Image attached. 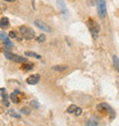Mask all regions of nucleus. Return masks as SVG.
<instances>
[{"mask_svg": "<svg viewBox=\"0 0 119 126\" xmlns=\"http://www.w3.org/2000/svg\"><path fill=\"white\" fill-rule=\"evenodd\" d=\"M18 32L23 36V38H25L27 40H32L34 37H36V33L33 31L31 28L25 27V25H22V27L18 28Z\"/></svg>", "mask_w": 119, "mask_h": 126, "instance_id": "f257e3e1", "label": "nucleus"}, {"mask_svg": "<svg viewBox=\"0 0 119 126\" xmlns=\"http://www.w3.org/2000/svg\"><path fill=\"white\" fill-rule=\"evenodd\" d=\"M87 27H88L89 31L92 33V37L94 39H96L97 36H99V29H100L99 24H97L96 22H94L92 19H88V20H87Z\"/></svg>", "mask_w": 119, "mask_h": 126, "instance_id": "f03ea898", "label": "nucleus"}, {"mask_svg": "<svg viewBox=\"0 0 119 126\" xmlns=\"http://www.w3.org/2000/svg\"><path fill=\"white\" fill-rule=\"evenodd\" d=\"M97 14L101 19L106 16V2L105 0H97Z\"/></svg>", "mask_w": 119, "mask_h": 126, "instance_id": "7ed1b4c3", "label": "nucleus"}, {"mask_svg": "<svg viewBox=\"0 0 119 126\" xmlns=\"http://www.w3.org/2000/svg\"><path fill=\"white\" fill-rule=\"evenodd\" d=\"M96 109H97V110H104L105 112L108 111V113L110 115V119H113L114 116H116V113H114V111H113V109L110 106H108L106 103H101V104H99V106L96 107Z\"/></svg>", "mask_w": 119, "mask_h": 126, "instance_id": "20e7f679", "label": "nucleus"}, {"mask_svg": "<svg viewBox=\"0 0 119 126\" xmlns=\"http://www.w3.org/2000/svg\"><path fill=\"white\" fill-rule=\"evenodd\" d=\"M0 40L6 45V48H8V49H10V48L14 46L13 42L9 40V34H7V33H5V32H0Z\"/></svg>", "mask_w": 119, "mask_h": 126, "instance_id": "39448f33", "label": "nucleus"}, {"mask_svg": "<svg viewBox=\"0 0 119 126\" xmlns=\"http://www.w3.org/2000/svg\"><path fill=\"white\" fill-rule=\"evenodd\" d=\"M9 98H10V100L13 101L14 103H20L22 99H24V95L21 93L20 91H15V92H13L9 95Z\"/></svg>", "mask_w": 119, "mask_h": 126, "instance_id": "423d86ee", "label": "nucleus"}, {"mask_svg": "<svg viewBox=\"0 0 119 126\" xmlns=\"http://www.w3.org/2000/svg\"><path fill=\"white\" fill-rule=\"evenodd\" d=\"M34 25H36L37 28H39L40 30L45 31V32H50V31H52V30H50V28L48 27L46 23H44L42 21H39V20L34 21Z\"/></svg>", "mask_w": 119, "mask_h": 126, "instance_id": "0eeeda50", "label": "nucleus"}, {"mask_svg": "<svg viewBox=\"0 0 119 126\" xmlns=\"http://www.w3.org/2000/svg\"><path fill=\"white\" fill-rule=\"evenodd\" d=\"M39 81H40V76L38 73L32 75V76H29L27 78V83L29 85H37Z\"/></svg>", "mask_w": 119, "mask_h": 126, "instance_id": "6e6552de", "label": "nucleus"}, {"mask_svg": "<svg viewBox=\"0 0 119 126\" xmlns=\"http://www.w3.org/2000/svg\"><path fill=\"white\" fill-rule=\"evenodd\" d=\"M9 27V20L7 19V17H2L1 20H0V28L2 29V30H5L7 28Z\"/></svg>", "mask_w": 119, "mask_h": 126, "instance_id": "1a4fd4ad", "label": "nucleus"}, {"mask_svg": "<svg viewBox=\"0 0 119 126\" xmlns=\"http://www.w3.org/2000/svg\"><path fill=\"white\" fill-rule=\"evenodd\" d=\"M1 91V98H2V102H4V104L6 107H9V102H8V100H7V94H6V89L5 88H1L0 89Z\"/></svg>", "mask_w": 119, "mask_h": 126, "instance_id": "9d476101", "label": "nucleus"}, {"mask_svg": "<svg viewBox=\"0 0 119 126\" xmlns=\"http://www.w3.org/2000/svg\"><path fill=\"white\" fill-rule=\"evenodd\" d=\"M13 61L14 62H17V63H25V62H27V60L25 59V57H22V56L16 55V54H14Z\"/></svg>", "mask_w": 119, "mask_h": 126, "instance_id": "9b49d317", "label": "nucleus"}, {"mask_svg": "<svg viewBox=\"0 0 119 126\" xmlns=\"http://www.w3.org/2000/svg\"><path fill=\"white\" fill-rule=\"evenodd\" d=\"M23 71H30V70H32L33 69V64H31V63H23V65H22V68H21Z\"/></svg>", "mask_w": 119, "mask_h": 126, "instance_id": "f8f14e48", "label": "nucleus"}, {"mask_svg": "<svg viewBox=\"0 0 119 126\" xmlns=\"http://www.w3.org/2000/svg\"><path fill=\"white\" fill-rule=\"evenodd\" d=\"M68 69H69L68 65H54L53 66V70H55V71H65Z\"/></svg>", "mask_w": 119, "mask_h": 126, "instance_id": "ddd939ff", "label": "nucleus"}, {"mask_svg": "<svg viewBox=\"0 0 119 126\" xmlns=\"http://www.w3.org/2000/svg\"><path fill=\"white\" fill-rule=\"evenodd\" d=\"M4 54H5V57H6L7 60H10L13 61V57H14V54L12 52H9V49L7 48L6 51H4Z\"/></svg>", "mask_w": 119, "mask_h": 126, "instance_id": "4468645a", "label": "nucleus"}, {"mask_svg": "<svg viewBox=\"0 0 119 126\" xmlns=\"http://www.w3.org/2000/svg\"><path fill=\"white\" fill-rule=\"evenodd\" d=\"M25 56L36 57V59H38V60H40V59H41V55H39V54H37V53H34V52H25Z\"/></svg>", "mask_w": 119, "mask_h": 126, "instance_id": "2eb2a0df", "label": "nucleus"}, {"mask_svg": "<svg viewBox=\"0 0 119 126\" xmlns=\"http://www.w3.org/2000/svg\"><path fill=\"white\" fill-rule=\"evenodd\" d=\"M112 60H113V65L116 68V70L119 72V59H118V56H117V55H113Z\"/></svg>", "mask_w": 119, "mask_h": 126, "instance_id": "dca6fc26", "label": "nucleus"}, {"mask_svg": "<svg viewBox=\"0 0 119 126\" xmlns=\"http://www.w3.org/2000/svg\"><path fill=\"white\" fill-rule=\"evenodd\" d=\"M85 125H93V126H95V125H99V123H97V120H94V119H91V120H87L85 121Z\"/></svg>", "mask_w": 119, "mask_h": 126, "instance_id": "f3484780", "label": "nucleus"}, {"mask_svg": "<svg viewBox=\"0 0 119 126\" xmlns=\"http://www.w3.org/2000/svg\"><path fill=\"white\" fill-rule=\"evenodd\" d=\"M76 109H77V106L72 104V106H70L68 109H66V112H68V113H73L74 111H76Z\"/></svg>", "mask_w": 119, "mask_h": 126, "instance_id": "a211bd4d", "label": "nucleus"}, {"mask_svg": "<svg viewBox=\"0 0 119 126\" xmlns=\"http://www.w3.org/2000/svg\"><path fill=\"white\" fill-rule=\"evenodd\" d=\"M21 112L24 113V115H30L31 110H30V108H27V107H24V108H22V109H21Z\"/></svg>", "mask_w": 119, "mask_h": 126, "instance_id": "6ab92c4d", "label": "nucleus"}, {"mask_svg": "<svg viewBox=\"0 0 119 126\" xmlns=\"http://www.w3.org/2000/svg\"><path fill=\"white\" fill-rule=\"evenodd\" d=\"M30 106L32 107V108H34V109H39V108H40L39 103H38V102H37V101H34V100H33V101H31V102H30Z\"/></svg>", "mask_w": 119, "mask_h": 126, "instance_id": "aec40b11", "label": "nucleus"}, {"mask_svg": "<svg viewBox=\"0 0 119 126\" xmlns=\"http://www.w3.org/2000/svg\"><path fill=\"white\" fill-rule=\"evenodd\" d=\"M9 37H10V38H15V39H17V40H22L20 37L17 36V33L15 32V31H12V32H9Z\"/></svg>", "mask_w": 119, "mask_h": 126, "instance_id": "412c9836", "label": "nucleus"}, {"mask_svg": "<svg viewBox=\"0 0 119 126\" xmlns=\"http://www.w3.org/2000/svg\"><path fill=\"white\" fill-rule=\"evenodd\" d=\"M9 115L13 116V117H15V118H21V115L16 113V111H14V110H10V111H9Z\"/></svg>", "mask_w": 119, "mask_h": 126, "instance_id": "4be33fe9", "label": "nucleus"}, {"mask_svg": "<svg viewBox=\"0 0 119 126\" xmlns=\"http://www.w3.org/2000/svg\"><path fill=\"white\" fill-rule=\"evenodd\" d=\"M37 40H38L39 42H44V41L46 40V37H45V34H40V36H38Z\"/></svg>", "mask_w": 119, "mask_h": 126, "instance_id": "5701e85b", "label": "nucleus"}, {"mask_svg": "<svg viewBox=\"0 0 119 126\" xmlns=\"http://www.w3.org/2000/svg\"><path fill=\"white\" fill-rule=\"evenodd\" d=\"M74 113H76L77 116H80V115L82 113V110H81V108H77V109H76V111H74Z\"/></svg>", "mask_w": 119, "mask_h": 126, "instance_id": "b1692460", "label": "nucleus"}, {"mask_svg": "<svg viewBox=\"0 0 119 126\" xmlns=\"http://www.w3.org/2000/svg\"><path fill=\"white\" fill-rule=\"evenodd\" d=\"M0 9H1V10H4V9H6V6H0Z\"/></svg>", "mask_w": 119, "mask_h": 126, "instance_id": "393cba45", "label": "nucleus"}, {"mask_svg": "<svg viewBox=\"0 0 119 126\" xmlns=\"http://www.w3.org/2000/svg\"><path fill=\"white\" fill-rule=\"evenodd\" d=\"M4 1H7V2H14L15 0H4Z\"/></svg>", "mask_w": 119, "mask_h": 126, "instance_id": "a878e982", "label": "nucleus"}]
</instances>
